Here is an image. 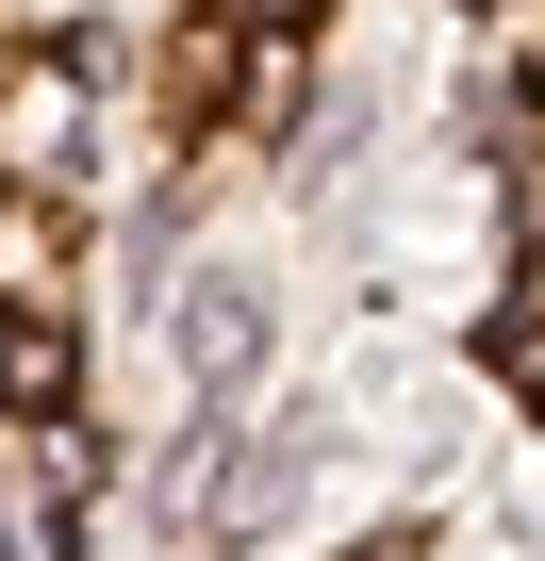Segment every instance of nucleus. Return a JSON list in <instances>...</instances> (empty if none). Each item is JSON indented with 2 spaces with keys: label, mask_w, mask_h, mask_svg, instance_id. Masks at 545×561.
I'll return each instance as SVG.
<instances>
[{
  "label": "nucleus",
  "mask_w": 545,
  "mask_h": 561,
  "mask_svg": "<svg viewBox=\"0 0 545 561\" xmlns=\"http://www.w3.org/2000/svg\"><path fill=\"white\" fill-rule=\"evenodd\" d=\"M0 397H18V413L67 397V331H50V314H0Z\"/></svg>",
  "instance_id": "f257e3e1"
},
{
  "label": "nucleus",
  "mask_w": 545,
  "mask_h": 561,
  "mask_svg": "<svg viewBox=\"0 0 545 561\" xmlns=\"http://www.w3.org/2000/svg\"><path fill=\"white\" fill-rule=\"evenodd\" d=\"M182 347H198V380H231V364H248V298H198V331H182Z\"/></svg>",
  "instance_id": "f03ea898"
},
{
  "label": "nucleus",
  "mask_w": 545,
  "mask_h": 561,
  "mask_svg": "<svg viewBox=\"0 0 545 561\" xmlns=\"http://www.w3.org/2000/svg\"><path fill=\"white\" fill-rule=\"evenodd\" d=\"M231 18H315V0H231Z\"/></svg>",
  "instance_id": "7ed1b4c3"
},
{
  "label": "nucleus",
  "mask_w": 545,
  "mask_h": 561,
  "mask_svg": "<svg viewBox=\"0 0 545 561\" xmlns=\"http://www.w3.org/2000/svg\"><path fill=\"white\" fill-rule=\"evenodd\" d=\"M364 561H413V545H364Z\"/></svg>",
  "instance_id": "20e7f679"
}]
</instances>
